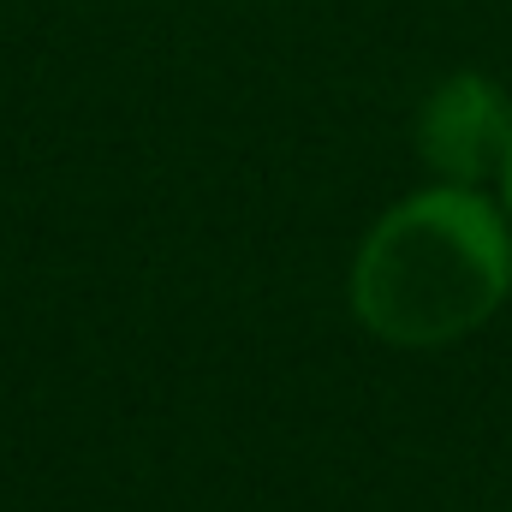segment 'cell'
I'll return each instance as SVG.
<instances>
[{
  "instance_id": "6da1fadb",
  "label": "cell",
  "mask_w": 512,
  "mask_h": 512,
  "mask_svg": "<svg viewBox=\"0 0 512 512\" xmlns=\"http://www.w3.org/2000/svg\"><path fill=\"white\" fill-rule=\"evenodd\" d=\"M512 292V221L471 185L393 203L352 262V310L387 346H453Z\"/></svg>"
},
{
  "instance_id": "7a4b0ae2",
  "label": "cell",
  "mask_w": 512,
  "mask_h": 512,
  "mask_svg": "<svg viewBox=\"0 0 512 512\" xmlns=\"http://www.w3.org/2000/svg\"><path fill=\"white\" fill-rule=\"evenodd\" d=\"M417 155L441 185L483 191L512 155V96L483 72H453L417 114Z\"/></svg>"
},
{
  "instance_id": "3957f363",
  "label": "cell",
  "mask_w": 512,
  "mask_h": 512,
  "mask_svg": "<svg viewBox=\"0 0 512 512\" xmlns=\"http://www.w3.org/2000/svg\"><path fill=\"white\" fill-rule=\"evenodd\" d=\"M501 209H507V221H512V155H507V167H501Z\"/></svg>"
}]
</instances>
